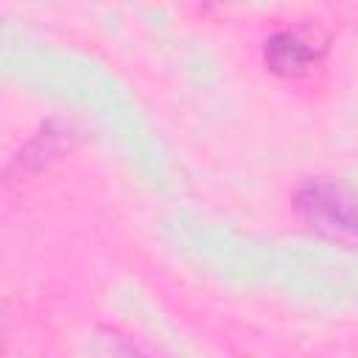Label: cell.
<instances>
[{
    "mask_svg": "<svg viewBox=\"0 0 358 358\" xmlns=\"http://www.w3.org/2000/svg\"><path fill=\"white\" fill-rule=\"evenodd\" d=\"M302 224L341 246H358V196L333 179H308L294 196Z\"/></svg>",
    "mask_w": 358,
    "mask_h": 358,
    "instance_id": "obj_1",
    "label": "cell"
},
{
    "mask_svg": "<svg viewBox=\"0 0 358 358\" xmlns=\"http://www.w3.org/2000/svg\"><path fill=\"white\" fill-rule=\"evenodd\" d=\"M316 62V48L299 36L296 31H277L266 39V64L288 78H296L308 73V67Z\"/></svg>",
    "mask_w": 358,
    "mask_h": 358,
    "instance_id": "obj_2",
    "label": "cell"
}]
</instances>
